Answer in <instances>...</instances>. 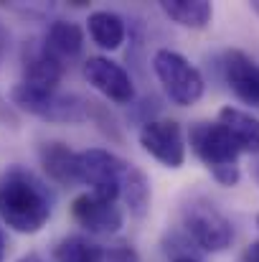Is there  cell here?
<instances>
[{
	"label": "cell",
	"instance_id": "obj_19",
	"mask_svg": "<svg viewBox=\"0 0 259 262\" xmlns=\"http://www.w3.org/2000/svg\"><path fill=\"white\" fill-rule=\"evenodd\" d=\"M104 262H140V257H137L135 247H130V245H117V247L107 250Z\"/></svg>",
	"mask_w": 259,
	"mask_h": 262
},
{
	"label": "cell",
	"instance_id": "obj_1",
	"mask_svg": "<svg viewBox=\"0 0 259 262\" xmlns=\"http://www.w3.org/2000/svg\"><path fill=\"white\" fill-rule=\"evenodd\" d=\"M54 211L46 186L26 168H8L0 176V219L18 234L41 232Z\"/></svg>",
	"mask_w": 259,
	"mask_h": 262
},
{
	"label": "cell",
	"instance_id": "obj_9",
	"mask_svg": "<svg viewBox=\"0 0 259 262\" xmlns=\"http://www.w3.org/2000/svg\"><path fill=\"white\" fill-rule=\"evenodd\" d=\"M72 216L89 234H117L125 224V214L117 201H104L91 191L79 193L72 201Z\"/></svg>",
	"mask_w": 259,
	"mask_h": 262
},
{
	"label": "cell",
	"instance_id": "obj_23",
	"mask_svg": "<svg viewBox=\"0 0 259 262\" xmlns=\"http://www.w3.org/2000/svg\"><path fill=\"white\" fill-rule=\"evenodd\" d=\"M173 262H201V260H196L193 255H175V257H173Z\"/></svg>",
	"mask_w": 259,
	"mask_h": 262
},
{
	"label": "cell",
	"instance_id": "obj_4",
	"mask_svg": "<svg viewBox=\"0 0 259 262\" xmlns=\"http://www.w3.org/2000/svg\"><path fill=\"white\" fill-rule=\"evenodd\" d=\"M183 229L188 239L203 252H224L234 242V227L226 214L208 199L196 196L183 204Z\"/></svg>",
	"mask_w": 259,
	"mask_h": 262
},
{
	"label": "cell",
	"instance_id": "obj_17",
	"mask_svg": "<svg viewBox=\"0 0 259 262\" xmlns=\"http://www.w3.org/2000/svg\"><path fill=\"white\" fill-rule=\"evenodd\" d=\"M120 199H125L130 214L137 216V219H143L148 214V209H150V181H148V176L143 173L137 166H132V163H130L127 176L122 181Z\"/></svg>",
	"mask_w": 259,
	"mask_h": 262
},
{
	"label": "cell",
	"instance_id": "obj_22",
	"mask_svg": "<svg viewBox=\"0 0 259 262\" xmlns=\"http://www.w3.org/2000/svg\"><path fill=\"white\" fill-rule=\"evenodd\" d=\"M5 43H8V33H5V28H3V23H0V59H3V51H5Z\"/></svg>",
	"mask_w": 259,
	"mask_h": 262
},
{
	"label": "cell",
	"instance_id": "obj_2",
	"mask_svg": "<svg viewBox=\"0 0 259 262\" xmlns=\"http://www.w3.org/2000/svg\"><path fill=\"white\" fill-rule=\"evenodd\" d=\"M188 145L219 186L231 188L242 181V168H239L242 153L231 140V135L219 122H203V120L193 122L188 130Z\"/></svg>",
	"mask_w": 259,
	"mask_h": 262
},
{
	"label": "cell",
	"instance_id": "obj_20",
	"mask_svg": "<svg viewBox=\"0 0 259 262\" xmlns=\"http://www.w3.org/2000/svg\"><path fill=\"white\" fill-rule=\"evenodd\" d=\"M242 262H259V239H254V242H252V245L244 250Z\"/></svg>",
	"mask_w": 259,
	"mask_h": 262
},
{
	"label": "cell",
	"instance_id": "obj_13",
	"mask_svg": "<svg viewBox=\"0 0 259 262\" xmlns=\"http://www.w3.org/2000/svg\"><path fill=\"white\" fill-rule=\"evenodd\" d=\"M43 46L59 61L77 59L84 51V28L72 23V20H54L49 26V31H46Z\"/></svg>",
	"mask_w": 259,
	"mask_h": 262
},
{
	"label": "cell",
	"instance_id": "obj_10",
	"mask_svg": "<svg viewBox=\"0 0 259 262\" xmlns=\"http://www.w3.org/2000/svg\"><path fill=\"white\" fill-rule=\"evenodd\" d=\"M224 79L229 89L249 107H259V64L244 51L231 49L224 54Z\"/></svg>",
	"mask_w": 259,
	"mask_h": 262
},
{
	"label": "cell",
	"instance_id": "obj_6",
	"mask_svg": "<svg viewBox=\"0 0 259 262\" xmlns=\"http://www.w3.org/2000/svg\"><path fill=\"white\" fill-rule=\"evenodd\" d=\"M130 163L117 158L104 148H89L77 153V178L86 183L94 196L104 201H117L122 191V181L127 176Z\"/></svg>",
	"mask_w": 259,
	"mask_h": 262
},
{
	"label": "cell",
	"instance_id": "obj_11",
	"mask_svg": "<svg viewBox=\"0 0 259 262\" xmlns=\"http://www.w3.org/2000/svg\"><path fill=\"white\" fill-rule=\"evenodd\" d=\"M64 61H59L54 54L46 51V46H33L31 51H26L23 59V84L31 89H41V92H56L61 79H64Z\"/></svg>",
	"mask_w": 259,
	"mask_h": 262
},
{
	"label": "cell",
	"instance_id": "obj_15",
	"mask_svg": "<svg viewBox=\"0 0 259 262\" xmlns=\"http://www.w3.org/2000/svg\"><path fill=\"white\" fill-rule=\"evenodd\" d=\"M86 31H89V38L104 51H117L125 43V38H127V26H125L122 15H117L112 10L89 13Z\"/></svg>",
	"mask_w": 259,
	"mask_h": 262
},
{
	"label": "cell",
	"instance_id": "obj_25",
	"mask_svg": "<svg viewBox=\"0 0 259 262\" xmlns=\"http://www.w3.org/2000/svg\"><path fill=\"white\" fill-rule=\"evenodd\" d=\"M252 10H254V13L259 15V0H254V3H252Z\"/></svg>",
	"mask_w": 259,
	"mask_h": 262
},
{
	"label": "cell",
	"instance_id": "obj_7",
	"mask_svg": "<svg viewBox=\"0 0 259 262\" xmlns=\"http://www.w3.org/2000/svg\"><path fill=\"white\" fill-rule=\"evenodd\" d=\"M137 140L143 150L166 168H180L185 163L188 143L183 138V127L175 120H145L137 133Z\"/></svg>",
	"mask_w": 259,
	"mask_h": 262
},
{
	"label": "cell",
	"instance_id": "obj_18",
	"mask_svg": "<svg viewBox=\"0 0 259 262\" xmlns=\"http://www.w3.org/2000/svg\"><path fill=\"white\" fill-rule=\"evenodd\" d=\"M104 255H107V250L102 245H97L94 239L82 237V234H72L56 245L54 262H104Z\"/></svg>",
	"mask_w": 259,
	"mask_h": 262
},
{
	"label": "cell",
	"instance_id": "obj_26",
	"mask_svg": "<svg viewBox=\"0 0 259 262\" xmlns=\"http://www.w3.org/2000/svg\"><path fill=\"white\" fill-rule=\"evenodd\" d=\"M257 227H259V214H257Z\"/></svg>",
	"mask_w": 259,
	"mask_h": 262
},
{
	"label": "cell",
	"instance_id": "obj_12",
	"mask_svg": "<svg viewBox=\"0 0 259 262\" xmlns=\"http://www.w3.org/2000/svg\"><path fill=\"white\" fill-rule=\"evenodd\" d=\"M219 125L231 135L239 153L259 156V120L252 112H244L239 107H224L219 112Z\"/></svg>",
	"mask_w": 259,
	"mask_h": 262
},
{
	"label": "cell",
	"instance_id": "obj_21",
	"mask_svg": "<svg viewBox=\"0 0 259 262\" xmlns=\"http://www.w3.org/2000/svg\"><path fill=\"white\" fill-rule=\"evenodd\" d=\"M18 262H46V260H43L38 252H28V255H23V257H20Z\"/></svg>",
	"mask_w": 259,
	"mask_h": 262
},
{
	"label": "cell",
	"instance_id": "obj_8",
	"mask_svg": "<svg viewBox=\"0 0 259 262\" xmlns=\"http://www.w3.org/2000/svg\"><path fill=\"white\" fill-rule=\"evenodd\" d=\"M84 79L114 104H130L135 99V82L130 72L107 59V56H89L84 61Z\"/></svg>",
	"mask_w": 259,
	"mask_h": 262
},
{
	"label": "cell",
	"instance_id": "obj_3",
	"mask_svg": "<svg viewBox=\"0 0 259 262\" xmlns=\"http://www.w3.org/2000/svg\"><path fill=\"white\" fill-rule=\"evenodd\" d=\"M10 102L43 120V122H54V125H77V122H84L89 117V110H91V102L79 97V94H64V92H41V89H31L26 87L23 82L15 84L10 89Z\"/></svg>",
	"mask_w": 259,
	"mask_h": 262
},
{
	"label": "cell",
	"instance_id": "obj_24",
	"mask_svg": "<svg viewBox=\"0 0 259 262\" xmlns=\"http://www.w3.org/2000/svg\"><path fill=\"white\" fill-rule=\"evenodd\" d=\"M3 255H5V245H3V232H0V262H3Z\"/></svg>",
	"mask_w": 259,
	"mask_h": 262
},
{
	"label": "cell",
	"instance_id": "obj_5",
	"mask_svg": "<svg viewBox=\"0 0 259 262\" xmlns=\"http://www.w3.org/2000/svg\"><path fill=\"white\" fill-rule=\"evenodd\" d=\"M153 69H155L158 82L166 89L168 99L178 107L196 104L206 92V82H203L201 72L183 54H178L173 49H158L155 51Z\"/></svg>",
	"mask_w": 259,
	"mask_h": 262
},
{
	"label": "cell",
	"instance_id": "obj_16",
	"mask_svg": "<svg viewBox=\"0 0 259 262\" xmlns=\"http://www.w3.org/2000/svg\"><path fill=\"white\" fill-rule=\"evenodd\" d=\"M158 5L166 18H171L173 23L183 28H193V31L208 28L214 18V5L206 0H160Z\"/></svg>",
	"mask_w": 259,
	"mask_h": 262
},
{
	"label": "cell",
	"instance_id": "obj_14",
	"mask_svg": "<svg viewBox=\"0 0 259 262\" xmlns=\"http://www.w3.org/2000/svg\"><path fill=\"white\" fill-rule=\"evenodd\" d=\"M38 158H41V166L49 178H54L56 183L61 186H69V183H79L77 178V153L66 145V143H43L41 150H38Z\"/></svg>",
	"mask_w": 259,
	"mask_h": 262
}]
</instances>
